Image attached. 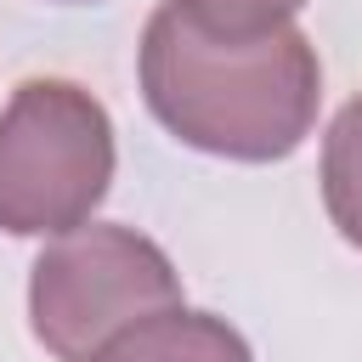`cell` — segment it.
I'll use <instances>...</instances> for the list:
<instances>
[{
	"instance_id": "6da1fadb",
	"label": "cell",
	"mask_w": 362,
	"mask_h": 362,
	"mask_svg": "<svg viewBox=\"0 0 362 362\" xmlns=\"http://www.w3.org/2000/svg\"><path fill=\"white\" fill-rule=\"evenodd\" d=\"M136 68L153 119L175 141L232 164L288 158L322 102L317 45L294 23L260 40H209L164 0L141 28Z\"/></svg>"
},
{
	"instance_id": "7a4b0ae2",
	"label": "cell",
	"mask_w": 362,
	"mask_h": 362,
	"mask_svg": "<svg viewBox=\"0 0 362 362\" xmlns=\"http://www.w3.org/2000/svg\"><path fill=\"white\" fill-rule=\"evenodd\" d=\"M113 119L74 79H23L0 107V232L62 238L113 187Z\"/></svg>"
},
{
	"instance_id": "3957f363",
	"label": "cell",
	"mask_w": 362,
	"mask_h": 362,
	"mask_svg": "<svg viewBox=\"0 0 362 362\" xmlns=\"http://www.w3.org/2000/svg\"><path fill=\"white\" fill-rule=\"evenodd\" d=\"M181 305V272L136 226L85 221L28 272V322L57 362H90L119 328Z\"/></svg>"
},
{
	"instance_id": "277c9868",
	"label": "cell",
	"mask_w": 362,
	"mask_h": 362,
	"mask_svg": "<svg viewBox=\"0 0 362 362\" xmlns=\"http://www.w3.org/2000/svg\"><path fill=\"white\" fill-rule=\"evenodd\" d=\"M90 362H255V356H249V339L226 317L192 311V305H164V311L119 328Z\"/></svg>"
},
{
	"instance_id": "5b68a950",
	"label": "cell",
	"mask_w": 362,
	"mask_h": 362,
	"mask_svg": "<svg viewBox=\"0 0 362 362\" xmlns=\"http://www.w3.org/2000/svg\"><path fill=\"white\" fill-rule=\"evenodd\" d=\"M322 204L351 249H362V90L334 113L322 136Z\"/></svg>"
},
{
	"instance_id": "8992f818",
	"label": "cell",
	"mask_w": 362,
	"mask_h": 362,
	"mask_svg": "<svg viewBox=\"0 0 362 362\" xmlns=\"http://www.w3.org/2000/svg\"><path fill=\"white\" fill-rule=\"evenodd\" d=\"M170 6L181 11L187 28L209 40H260V34L288 28L305 0H170Z\"/></svg>"
},
{
	"instance_id": "52a82bcc",
	"label": "cell",
	"mask_w": 362,
	"mask_h": 362,
	"mask_svg": "<svg viewBox=\"0 0 362 362\" xmlns=\"http://www.w3.org/2000/svg\"><path fill=\"white\" fill-rule=\"evenodd\" d=\"M68 6H85V0H68Z\"/></svg>"
}]
</instances>
